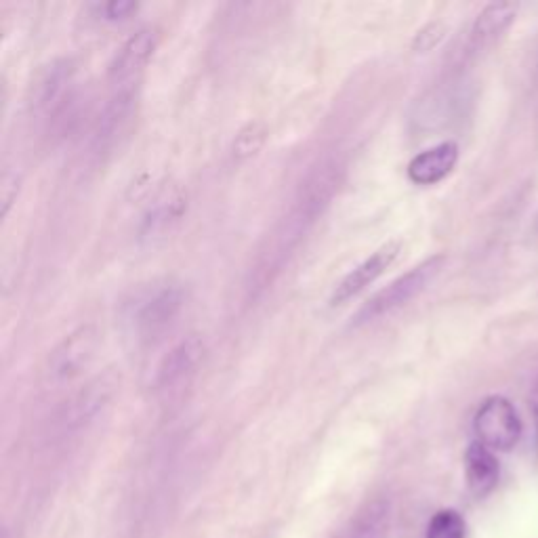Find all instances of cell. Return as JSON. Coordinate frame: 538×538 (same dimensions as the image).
Returning <instances> with one entry per match:
<instances>
[{"instance_id": "5bb4252c", "label": "cell", "mask_w": 538, "mask_h": 538, "mask_svg": "<svg viewBox=\"0 0 538 538\" xmlns=\"http://www.w3.org/2000/svg\"><path fill=\"white\" fill-rule=\"evenodd\" d=\"M517 9H520L517 3H492L484 7L473 22L469 34V47L473 51H480L494 45L515 22Z\"/></svg>"}, {"instance_id": "d6986e66", "label": "cell", "mask_w": 538, "mask_h": 538, "mask_svg": "<svg viewBox=\"0 0 538 538\" xmlns=\"http://www.w3.org/2000/svg\"><path fill=\"white\" fill-rule=\"evenodd\" d=\"M91 9L95 11V17L103 19V22H124V19L137 13L139 5L133 0H110V3L91 5Z\"/></svg>"}, {"instance_id": "ba28073f", "label": "cell", "mask_w": 538, "mask_h": 538, "mask_svg": "<svg viewBox=\"0 0 538 538\" xmlns=\"http://www.w3.org/2000/svg\"><path fill=\"white\" fill-rule=\"evenodd\" d=\"M76 68L70 59H55L38 74L32 87L30 106L36 114L53 116L66 108V101L72 99Z\"/></svg>"}, {"instance_id": "7a4b0ae2", "label": "cell", "mask_w": 538, "mask_h": 538, "mask_svg": "<svg viewBox=\"0 0 538 538\" xmlns=\"http://www.w3.org/2000/svg\"><path fill=\"white\" fill-rule=\"evenodd\" d=\"M185 303L183 288L162 282L141 288L124 307V322L139 343H154L175 324Z\"/></svg>"}, {"instance_id": "277c9868", "label": "cell", "mask_w": 538, "mask_h": 538, "mask_svg": "<svg viewBox=\"0 0 538 538\" xmlns=\"http://www.w3.org/2000/svg\"><path fill=\"white\" fill-rule=\"evenodd\" d=\"M139 108L137 85L116 87L101 114L95 120L91 148L97 158H106L120 148V143L129 137Z\"/></svg>"}, {"instance_id": "ffe728a7", "label": "cell", "mask_w": 538, "mask_h": 538, "mask_svg": "<svg viewBox=\"0 0 538 538\" xmlns=\"http://www.w3.org/2000/svg\"><path fill=\"white\" fill-rule=\"evenodd\" d=\"M444 36V28L440 24H429L425 30L419 32L417 40H415V49L417 51H429L436 47L438 40Z\"/></svg>"}, {"instance_id": "8992f818", "label": "cell", "mask_w": 538, "mask_h": 538, "mask_svg": "<svg viewBox=\"0 0 538 538\" xmlns=\"http://www.w3.org/2000/svg\"><path fill=\"white\" fill-rule=\"evenodd\" d=\"M160 43V32L156 28H141L131 34L110 61L108 78L112 87L137 85L141 72L146 70Z\"/></svg>"}, {"instance_id": "ac0fdd59", "label": "cell", "mask_w": 538, "mask_h": 538, "mask_svg": "<svg viewBox=\"0 0 538 538\" xmlns=\"http://www.w3.org/2000/svg\"><path fill=\"white\" fill-rule=\"evenodd\" d=\"M467 522L465 517L454 509H440L433 513L427 524V538H465Z\"/></svg>"}, {"instance_id": "52a82bcc", "label": "cell", "mask_w": 538, "mask_h": 538, "mask_svg": "<svg viewBox=\"0 0 538 538\" xmlns=\"http://www.w3.org/2000/svg\"><path fill=\"white\" fill-rule=\"evenodd\" d=\"M97 333L93 326H80L64 337L49 356V375L53 381L64 383L80 377L97 354Z\"/></svg>"}, {"instance_id": "9c48e42d", "label": "cell", "mask_w": 538, "mask_h": 538, "mask_svg": "<svg viewBox=\"0 0 538 538\" xmlns=\"http://www.w3.org/2000/svg\"><path fill=\"white\" fill-rule=\"evenodd\" d=\"M204 360V343L198 337H188L179 341L167 356H164L154 372V389L158 393L177 391L183 383H188Z\"/></svg>"}, {"instance_id": "8fae6325", "label": "cell", "mask_w": 538, "mask_h": 538, "mask_svg": "<svg viewBox=\"0 0 538 538\" xmlns=\"http://www.w3.org/2000/svg\"><path fill=\"white\" fill-rule=\"evenodd\" d=\"M400 248L402 246L398 242H389L381 246L377 253H372L368 259H364L358 267L351 269V272L337 284L333 297H330V305H345L347 301L358 297L372 282H377L393 265V261L398 259Z\"/></svg>"}, {"instance_id": "30bf717a", "label": "cell", "mask_w": 538, "mask_h": 538, "mask_svg": "<svg viewBox=\"0 0 538 538\" xmlns=\"http://www.w3.org/2000/svg\"><path fill=\"white\" fill-rule=\"evenodd\" d=\"M114 396V383L108 379H95L78 389L74 396L61 406L59 425L64 429H80L93 423L106 410Z\"/></svg>"}, {"instance_id": "e0dca14e", "label": "cell", "mask_w": 538, "mask_h": 538, "mask_svg": "<svg viewBox=\"0 0 538 538\" xmlns=\"http://www.w3.org/2000/svg\"><path fill=\"white\" fill-rule=\"evenodd\" d=\"M267 141V127L263 122H248L238 131L232 143V154L236 160H248L261 152Z\"/></svg>"}, {"instance_id": "9a60e30c", "label": "cell", "mask_w": 538, "mask_h": 538, "mask_svg": "<svg viewBox=\"0 0 538 538\" xmlns=\"http://www.w3.org/2000/svg\"><path fill=\"white\" fill-rule=\"evenodd\" d=\"M391 505L387 499H372L351 517L341 538H387Z\"/></svg>"}, {"instance_id": "2e32d148", "label": "cell", "mask_w": 538, "mask_h": 538, "mask_svg": "<svg viewBox=\"0 0 538 538\" xmlns=\"http://www.w3.org/2000/svg\"><path fill=\"white\" fill-rule=\"evenodd\" d=\"M183 211H185V200L179 194H173L169 198L156 202L154 209H150L146 219H143L141 234L152 236V234L164 232L167 227H171L175 221L181 219Z\"/></svg>"}, {"instance_id": "4fadbf2b", "label": "cell", "mask_w": 538, "mask_h": 538, "mask_svg": "<svg viewBox=\"0 0 538 538\" xmlns=\"http://www.w3.org/2000/svg\"><path fill=\"white\" fill-rule=\"evenodd\" d=\"M499 478L501 465L496 454L478 440L471 442L465 450V480L469 492L475 499H484L499 484Z\"/></svg>"}, {"instance_id": "3957f363", "label": "cell", "mask_w": 538, "mask_h": 538, "mask_svg": "<svg viewBox=\"0 0 538 538\" xmlns=\"http://www.w3.org/2000/svg\"><path fill=\"white\" fill-rule=\"evenodd\" d=\"M444 263H446V257L436 255L412 267L410 272L396 278L389 286H385L383 291H379L375 297L368 299L360 307V312L356 314L354 324L362 326V324L377 322L393 312H398V309L406 307L412 299H417L425 288L440 276Z\"/></svg>"}, {"instance_id": "7c38bea8", "label": "cell", "mask_w": 538, "mask_h": 538, "mask_svg": "<svg viewBox=\"0 0 538 538\" xmlns=\"http://www.w3.org/2000/svg\"><path fill=\"white\" fill-rule=\"evenodd\" d=\"M459 162V146L454 141H442L427 148L408 162V179L415 185H436L444 181Z\"/></svg>"}, {"instance_id": "6da1fadb", "label": "cell", "mask_w": 538, "mask_h": 538, "mask_svg": "<svg viewBox=\"0 0 538 538\" xmlns=\"http://www.w3.org/2000/svg\"><path fill=\"white\" fill-rule=\"evenodd\" d=\"M341 173L343 169L337 160H326L301 183L291 211L280 221L276 232L269 238L263 255L259 257L255 269V282L259 286L274 280L288 255L295 251L305 234L312 230V225L318 221L328 202L333 200L335 192L339 190Z\"/></svg>"}, {"instance_id": "5b68a950", "label": "cell", "mask_w": 538, "mask_h": 538, "mask_svg": "<svg viewBox=\"0 0 538 538\" xmlns=\"http://www.w3.org/2000/svg\"><path fill=\"white\" fill-rule=\"evenodd\" d=\"M473 431L480 444L492 452H509L522 438V419L515 406L503 398H486L473 417Z\"/></svg>"}, {"instance_id": "44dd1931", "label": "cell", "mask_w": 538, "mask_h": 538, "mask_svg": "<svg viewBox=\"0 0 538 538\" xmlns=\"http://www.w3.org/2000/svg\"><path fill=\"white\" fill-rule=\"evenodd\" d=\"M530 406H532V412L538 417V377L530 389Z\"/></svg>"}]
</instances>
